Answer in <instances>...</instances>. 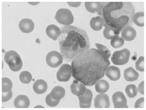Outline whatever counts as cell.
I'll list each match as a JSON object with an SVG mask.
<instances>
[{
    "label": "cell",
    "mask_w": 146,
    "mask_h": 110,
    "mask_svg": "<svg viewBox=\"0 0 146 110\" xmlns=\"http://www.w3.org/2000/svg\"><path fill=\"white\" fill-rule=\"evenodd\" d=\"M70 89L72 94L78 97L85 91L86 88L83 83L75 79L70 86Z\"/></svg>",
    "instance_id": "4fadbf2b"
},
{
    "label": "cell",
    "mask_w": 146,
    "mask_h": 110,
    "mask_svg": "<svg viewBox=\"0 0 146 110\" xmlns=\"http://www.w3.org/2000/svg\"><path fill=\"white\" fill-rule=\"evenodd\" d=\"M62 55L56 51H52L48 53L46 57V62L48 65L52 68L59 66L63 62Z\"/></svg>",
    "instance_id": "52a82bcc"
},
{
    "label": "cell",
    "mask_w": 146,
    "mask_h": 110,
    "mask_svg": "<svg viewBox=\"0 0 146 110\" xmlns=\"http://www.w3.org/2000/svg\"><path fill=\"white\" fill-rule=\"evenodd\" d=\"M110 43L112 47L116 48L122 46L124 44V41L122 38L116 36L111 39Z\"/></svg>",
    "instance_id": "f1b7e54d"
},
{
    "label": "cell",
    "mask_w": 146,
    "mask_h": 110,
    "mask_svg": "<svg viewBox=\"0 0 146 110\" xmlns=\"http://www.w3.org/2000/svg\"><path fill=\"white\" fill-rule=\"evenodd\" d=\"M95 45L98 49V50L106 59H108L110 58L111 55V53L108 48L104 45L101 44L96 43Z\"/></svg>",
    "instance_id": "f546056e"
},
{
    "label": "cell",
    "mask_w": 146,
    "mask_h": 110,
    "mask_svg": "<svg viewBox=\"0 0 146 110\" xmlns=\"http://www.w3.org/2000/svg\"><path fill=\"white\" fill-rule=\"evenodd\" d=\"M60 101V100H57L53 98L50 93L48 95L45 99L46 103L49 107H56Z\"/></svg>",
    "instance_id": "4dcf8cb0"
},
{
    "label": "cell",
    "mask_w": 146,
    "mask_h": 110,
    "mask_svg": "<svg viewBox=\"0 0 146 110\" xmlns=\"http://www.w3.org/2000/svg\"><path fill=\"white\" fill-rule=\"evenodd\" d=\"M4 59L10 70L12 71L17 72L21 69L23 62L20 55L16 51L11 50L6 52Z\"/></svg>",
    "instance_id": "277c9868"
},
{
    "label": "cell",
    "mask_w": 146,
    "mask_h": 110,
    "mask_svg": "<svg viewBox=\"0 0 146 110\" xmlns=\"http://www.w3.org/2000/svg\"><path fill=\"white\" fill-rule=\"evenodd\" d=\"M2 101L3 102L8 101L13 96V93L11 90L9 92H2Z\"/></svg>",
    "instance_id": "d6a6232c"
},
{
    "label": "cell",
    "mask_w": 146,
    "mask_h": 110,
    "mask_svg": "<svg viewBox=\"0 0 146 110\" xmlns=\"http://www.w3.org/2000/svg\"><path fill=\"white\" fill-rule=\"evenodd\" d=\"M110 64L109 60L98 49H88L72 60V76L86 86H93L104 77Z\"/></svg>",
    "instance_id": "6da1fadb"
},
{
    "label": "cell",
    "mask_w": 146,
    "mask_h": 110,
    "mask_svg": "<svg viewBox=\"0 0 146 110\" xmlns=\"http://www.w3.org/2000/svg\"><path fill=\"white\" fill-rule=\"evenodd\" d=\"M130 55L129 51L125 48L114 52L111 57V61L115 65H123L128 62Z\"/></svg>",
    "instance_id": "8992f818"
},
{
    "label": "cell",
    "mask_w": 146,
    "mask_h": 110,
    "mask_svg": "<svg viewBox=\"0 0 146 110\" xmlns=\"http://www.w3.org/2000/svg\"><path fill=\"white\" fill-rule=\"evenodd\" d=\"M135 9L130 2H110L104 7L102 15L106 24L120 32L133 24Z\"/></svg>",
    "instance_id": "3957f363"
},
{
    "label": "cell",
    "mask_w": 146,
    "mask_h": 110,
    "mask_svg": "<svg viewBox=\"0 0 146 110\" xmlns=\"http://www.w3.org/2000/svg\"><path fill=\"white\" fill-rule=\"evenodd\" d=\"M105 28L104 30L103 34L104 36L106 39L108 40L112 39L113 38L116 36H118L120 32L117 30L110 26L105 25Z\"/></svg>",
    "instance_id": "7402d4cb"
},
{
    "label": "cell",
    "mask_w": 146,
    "mask_h": 110,
    "mask_svg": "<svg viewBox=\"0 0 146 110\" xmlns=\"http://www.w3.org/2000/svg\"><path fill=\"white\" fill-rule=\"evenodd\" d=\"M107 3L101 2H86L85 3V6L88 12L93 13H97L102 16V10Z\"/></svg>",
    "instance_id": "30bf717a"
},
{
    "label": "cell",
    "mask_w": 146,
    "mask_h": 110,
    "mask_svg": "<svg viewBox=\"0 0 146 110\" xmlns=\"http://www.w3.org/2000/svg\"><path fill=\"white\" fill-rule=\"evenodd\" d=\"M55 18L60 24L67 26L72 24L74 21L71 11L66 9H61L58 11Z\"/></svg>",
    "instance_id": "5b68a950"
},
{
    "label": "cell",
    "mask_w": 146,
    "mask_h": 110,
    "mask_svg": "<svg viewBox=\"0 0 146 110\" xmlns=\"http://www.w3.org/2000/svg\"><path fill=\"white\" fill-rule=\"evenodd\" d=\"M121 31V37L126 41H132L136 36V30L131 26L127 27Z\"/></svg>",
    "instance_id": "2e32d148"
},
{
    "label": "cell",
    "mask_w": 146,
    "mask_h": 110,
    "mask_svg": "<svg viewBox=\"0 0 146 110\" xmlns=\"http://www.w3.org/2000/svg\"><path fill=\"white\" fill-rule=\"evenodd\" d=\"M114 108H128L124 95L120 91L115 93L112 96Z\"/></svg>",
    "instance_id": "8fae6325"
},
{
    "label": "cell",
    "mask_w": 146,
    "mask_h": 110,
    "mask_svg": "<svg viewBox=\"0 0 146 110\" xmlns=\"http://www.w3.org/2000/svg\"><path fill=\"white\" fill-rule=\"evenodd\" d=\"M46 32L49 37L54 40H56L60 35V30L57 26L51 25L48 26Z\"/></svg>",
    "instance_id": "ffe728a7"
},
{
    "label": "cell",
    "mask_w": 146,
    "mask_h": 110,
    "mask_svg": "<svg viewBox=\"0 0 146 110\" xmlns=\"http://www.w3.org/2000/svg\"><path fill=\"white\" fill-rule=\"evenodd\" d=\"M60 52L64 61L70 62L90 47L86 32L76 27L68 25L61 28L58 37Z\"/></svg>",
    "instance_id": "7a4b0ae2"
},
{
    "label": "cell",
    "mask_w": 146,
    "mask_h": 110,
    "mask_svg": "<svg viewBox=\"0 0 146 110\" xmlns=\"http://www.w3.org/2000/svg\"><path fill=\"white\" fill-rule=\"evenodd\" d=\"M70 6L74 7H78L81 4V2H68L67 3Z\"/></svg>",
    "instance_id": "d590c367"
},
{
    "label": "cell",
    "mask_w": 146,
    "mask_h": 110,
    "mask_svg": "<svg viewBox=\"0 0 146 110\" xmlns=\"http://www.w3.org/2000/svg\"><path fill=\"white\" fill-rule=\"evenodd\" d=\"M13 83L11 80L7 78H2V92H7L11 90Z\"/></svg>",
    "instance_id": "484cf974"
},
{
    "label": "cell",
    "mask_w": 146,
    "mask_h": 110,
    "mask_svg": "<svg viewBox=\"0 0 146 110\" xmlns=\"http://www.w3.org/2000/svg\"><path fill=\"white\" fill-rule=\"evenodd\" d=\"M105 73L107 77L111 81H117L121 77L120 69L118 67L114 66H111L108 67Z\"/></svg>",
    "instance_id": "9a60e30c"
},
{
    "label": "cell",
    "mask_w": 146,
    "mask_h": 110,
    "mask_svg": "<svg viewBox=\"0 0 146 110\" xmlns=\"http://www.w3.org/2000/svg\"><path fill=\"white\" fill-rule=\"evenodd\" d=\"M94 106L96 108H109L110 103L109 97L106 94H98L94 99Z\"/></svg>",
    "instance_id": "7c38bea8"
},
{
    "label": "cell",
    "mask_w": 146,
    "mask_h": 110,
    "mask_svg": "<svg viewBox=\"0 0 146 110\" xmlns=\"http://www.w3.org/2000/svg\"><path fill=\"white\" fill-rule=\"evenodd\" d=\"M78 97L80 108H90L91 105L93 94L89 89H86L81 95Z\"/></svg>",
    "instance_id": "9c48e42d"
},
{
    "label": "cell",
    "mask_w": 146,
    "mask_h": 110,
    "mask_svg": "<svg viewBox=\"0 0 146 110\" xmlns=\"http://www.w3.org/2000/svg\"><path fill=\"white\" fill-rule=\"evenodd\" d=\"M65 93V89L62 87L59 86L54 87L50 93L53 98L56 100H60L64 97Z\"/></svg>",
    "instance_id": "603a6c76"
},
{
    "label": "cell",
    "mask_w": 146,
    "mask_h": 110,
    "mask_svg": "<svg viewBox=\"0 0 146 110\" xmlns=\"http://www.w3.org/2000/svg\"><path fill=\"white\" fill-rule=\"evenodd\" d=\"M125 92L129 98H133L137 95L138 90L136 86L133 84L129 85L126 86Z\"/></svg>",
    "instance_id": "4316f807"
},
{
    "label": "cell",
    "mask_w": 146,
    "mask_h": 110,
    "mask_svg": "<svg viewBox=\"0 0 146 110\" xmlns=\"http://www.w3.org/2000/svg\"><path fill=\"white\" fill-rule=\"evenodd\" d=\"M137 90L141 94H144V81L141 82L138 85Z\"/></svg>",
    "instance_id": "e575fe53"
},
{
    "label": "cell",
    "mask_w": 146,
    "mask_h": 110,
    "mask_svg": "<svg viewBox=\"0 0 146 110\" xmlns=\"http://www.w3.org/2000/svg\"><path fill=\"white\" fill-rule=\"evenodd\" d=\"M133 23L139 27L144 26V12H140L137 13L134 15Z\"/></svg>",
    "instance_id": "d4e9b609"
},
{
    "label": "cell",
    "mask_w": 146,
    "mask_h": 110,
    "mask_svg": "<svg viewBox=\"0 0 146 110\" xmlns=\"http://www.w3.org/2000/svg\"><path fill=\"white\" fill-rule=\"evenodd\" d=\"M33 88L36 93L38 94H42L47 91L48 85L47 82L43 80H38L34 83Z\"/></svg>",
    "instance_id": "d6986e66"
},
{
    "label": "cell",
    "mask_w": 146,
    "mask_h": 110,
    "mask_svg": "<svg viewBox=\"0 0 146 110\" xmlns=\"http://www.w3.org/2000/svg\"><path fill=\"white\" fill-rule=\"evenodd\" d=\"M124 76L126 81L132 82L137 80L139 75L133 67H130L124 70Z\"/></svg>",
    "instance_id": "44dd1931"
},
{
    "label": "cell",
    "mask_w": 146,
    "mask_h": 110,
    "mask_svg": "<svg viewBox=\"0 0 146 110\" xmlns=\"http://www.w3.org/2000/svg\"><path fill=\"white\" fill-rule=\"evenodd\" d=\"M14 103L16 108H28L30 104V101L27 97L21 95L15 98Z\"/></svg>",
    "instance_id": "e0dca14e"
},
{
    "label": "cell",
    "mask_w": 146,
    "mask_h": 110,
    "mask_svg": "<svg viewBox=\"0 0 146 110\" xmlns=\"http://www.w3.org/2000/svg\"><path fill=\"white\" fill-rule=\"evenodd\" d=\"M19 28L23 32L30 33L34 29V24L33 21L30 19H23L19 23Z\"/></svg>",
    "instance_id": "5bb4252c"
},
{
    "label": "cell",
    "mask_w": 146,
    "mask_h": 110,
    "mask_svg": "<svg viewBox=\"0 0 146 110\" xmlns=\"http://www.w3.org/2000/svg\"><path fill=\"white\" fill-rule=\"evenodd\" d=\"M109 86L108 82L104 80H101L96 82L95 89L98 93H104L108 90Z\"/></svg>",
    "instance_id": "cb8c5ba5"
},
{
    "label": "cell",
    "mask_w": 146,
    "mask_h": 110,
    "mask_svg": "<svg viewBox=\"0 0 146 110\" xmlns=\"http://www.w3.org/2000/svg\"><path fill=\"white\" fill-rule=\"evenodd\" d=\"M135 67L137 70L142 72L144 71V57L140 56L135 63Z\"/></svg>",
    "instance_id": "1f68e13d"
},
{
    "label": "cell",
    "mask_w": 146,
    "mask_h": 110,
    "mask_svg": "<svg viewBox=\"0 0 146 110\" xmlns=\"http://www.w3.org/2000/svg\"><path fill=\"white\" fill-rule=\"evenodd\" d=\"M19 78L21 82L24 84H29L31 81L32 77L31 74L27 71L22 72L19 76Z\"/></svg>",
    "instance_id": "83f0119b"
},
{
    "label": "cell",
    "mask_w": 146,
    "mask_h": 110,
    "mask_svg": "<svg viewBox=\"0 0 146 110\" xmlns=\"http://www.w3.org/2000/svg\"><path fill=\"white\" fill-rule=\"evenodd\" d=\"M134 107L135 108H144V98L141 97L138 99L135 104Z\"/></svg>",
    "instance_id": "836d02e7"
},
{
    "label": "cell",
    "mask_w": 146,
    "mask_h": 110,
    "mask_svg": "<svg viewBox=\"0 0 146 110\" xmlns=\"http://www.w3.org/2000/svg\"><path fill=\"white\" fill-rule=\"evenodd\" d=\"M72 75V68L70 64H62L58 71L56 77L58 80L60 82H67L70 80Z\"/></svg>",
    "instance_id": "ba28073f"
},
{
    "label": "cell",
    "mask_w": 146,
    "mask_h": 110,
    "mask_svg": "<svg viewBox=\"0 0 146 110\" xmlns=\"http://www.w3.org/2000/svg\"><path fill=\"white\" fill-rule=\"evenodd\" d=\"M90 24L92 29L96 31H99L105 27L106 23L102 17L97 16L92 18Z\"/></svg>",
    "instance_id": "ac0fdd59"
}]
</instances>
